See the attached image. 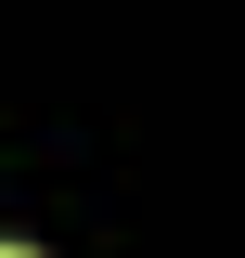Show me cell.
Instances as JSON below:
<instances>
[{
  "label": "cell",
  "instance_id": "obj_1",
  "mask_svg": "<svg viewBox=\"0 0 245 258\" xmlns=\"http://www.w3.org/2000/svg\"><path fill=\"white\" fill-rule=\"evenodd\" d=\"M0 258H39V245H0Z\"/></svg>",
  "mask_w": 245,
  "mask_h": 258
}]
</instances>
